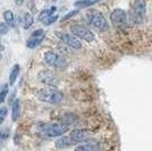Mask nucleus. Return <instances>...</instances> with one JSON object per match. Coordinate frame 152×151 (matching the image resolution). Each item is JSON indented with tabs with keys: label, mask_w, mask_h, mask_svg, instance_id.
<instances>
[{
	"label": "nucleus",
	"mask_w": 152,
	"mask_h": 151,
	"mask_svg": "<svg viewBox=\"0 0 152 151\" xmlns=\"http://www.w3.org/2000/svg\"><path fill=\"white\" fill-rule=\"evenodd\" d=\"M38 98L40 101L50 103V105H58L64 100V95L61 91L56 88H45L41 89L38 93Z\"/></svg>",
	"instance_id": "nucleus-1"
},
{
	"label": "nucleus",
	"mask_w": 152,
	"mask_h": 151,
	"mask_svg": "<svg viewBox=\"0 0 152 151\" xmlns=\"http://www.w3.org/2000/svg\"><path fill=\"white\" fill-rule=\"evenodd\" d=\"M86 19H88V23L90 25L100 30V31H106L109 27L107 18L104 17L103 14L98 10H90L86 15Z\"/></svg>",
	"instance_id": "nucleus-2"
},
{
	"label": "nucleus",
	"mask_w": 152,
	"mask_h": 151,
	"mask_svg": "<svg viewBox=\"0 0 152 151\" xmlns=\"http://www.w3.org/2000/svg\"><path fill=\"white\" fill-rule=\"evenodd\" d=\"M145 10H146V4L144 1H135L132 6V9L129 12V23L132 22L133 24H140L143 22L144 16H145Z\"/></svg>",
	"instance_id": "nucleus-3"
},
{
	"label": "nucleus",
	"mask_w": 152,
	"mask_h": 151,
	"mask_svg": "<svg viewBox=\"0 0 152 151\" xmlns=\"http://www.w3.org/2000/svg\"><path fill=\"white\" fill-rule=\"evenodd\" d=\"M68 131V127L61 125L60 123H49L41 127V134L45 138H57L61 136Z\"/></svg>",
	"instance_id": "nucleus-4"
},
{
	"label": "nucleus",
	"mask_w": 152,
	"mask_h": 151,
	"mask_svg": "<svg viewBox=\"0 0 152 151\" xmlns=\"http://www.w3.org/2000/svg\"><path fill=\"white\" fill-rule=\"evenodd\" d=\"M70 32L73 37H76V39L80 38L82 40H85L86 42H92L94 40V34L90 29L85 27L80 24H74L70 26Z\"/></svg>",
	"instance_id": "nucleus-5"
},
{
	"label": "nucleus",
	"mask_w": 152,
	"mask_h": 151,
	"mask_svg": "<svg viewBox=\"0 0 152 151\" xmlns=\"http://www.w3.org/2000/svg\"><path fill=\"white\" fill-rule=\"evenodd\" d=\"M45 62L51 67H55V68H64L67 62L63 56H60L59 54L55 52V51H47L45 52Z\"/></svg>",
	"instance_id": "nucleus-6"
},
{
	"label": "nucleus",
	"mask_w": 152,
	"mask_h": 151,
	"mask_svg": "<svg viewBox=\"0 0 152 151\" xmlns=\"http://www.w3.org/2000/svg\"><path fill=\"white\" fill-rule=\"evenodd\" d=\"M127 18L128 17H127L126 12L121 8H116L114 12L110 14V21L117 29H125L128 25Z\"/></svg>",
	"instance_id": "nucleus-7"
},
{
	"label": "nucleus",
	"mask_w": 152,
	"mask_h": 151,
	"mask_svg": "<svg viewBox=\"0 0 152 151\" xmlns=\"http://www.w3.org/2000/svg\"><path fill=\"white\" fill-rule=\"evenodd\" d=\"M39 81L43 84H47L49 88H55L57 86L59 81H58L57 76L55 75L50 70H41L38 75Z\"/></svg>",
	"instance_id": "nucleus-8"
},
{
	"label": "nucleus",
	"mask_w": 152,
	"mask_h": 151,
	"mask_svg": "<svg viewBox=\"0 0 152 151\" xmlns=\"http://www.w3.org/2000/svg\"><path fill=\"white\" fill-rule=\"evenodd\" d=\"M57 35H58V38L60 39V40H61V41H63L64 43L66 44L67 47L73 48V49H76V50H78V49H81V48H82V42H81L78 39H76L75 37H73V35L68 34V33L58 32Z\"/></svg>",
	"instance_id": "nucleus-9"
},
{
	"label": "nucleus",
	"mask_w": 152,
	"mask_h": 151,
	"mask_svg": "<svg viewBox=\"0 0 152 151\" xmlns=\"http://www.w3.org/2000/svg\"><path fill=\"white\" fill-rule=\"evenodd\" d=\"M45 33L42 29L34 31L31 34L30 39L26 41V45H27V48H30V49H34L35 47H38L39 44L45 40Z\"/></svg>",
	"instance_id": "nucleus-10"
},
{
	"label": "nucleus",
	"mask_w": 152,
	"mask_h": 151,
	"mask_svg": "<svg viewBox=\"0 0 152 151\" xmlns=\"http://www.w3.org/2000/svg\"><path fill=\"white\" fill-rule=\"evenodd\" d=\"M69 139L72 140L73 144L75 145L78 143H82V142H88L89 135L83 130H73L69 134Z\"/></svg>",
	"instance_id": "nucleus-11"
},
{
	"label": "nucleus",
	"mask_w": 152,
	"mask_h": 151,
	"mask_svg": "<svg viewBox=\"0 0 152 151\" xmlns=\"http://www.w3.org/2000/svg\"><path fill=\"white\" fill-rule=\"evenodd\" d=\"M76 119H77L76 115H74V114H72V113H67L63 116L60 124L64 126H66V127H69L70 125H73V124L75 123Z\"/></svg>",
	"instance_id": "nucleus-12"
},
{
	"label": "nucleus",
	"mask_w": 152,
	"mask_h": 151,
	"mask_svg": "<svg viewBox=\"0 0 152 151\" xmlns=\"http://www.w3.org/2000/svg\"><path fill=\"white\" fill-rule=\"evenodd\" d=\"M70 145H74L72 140L69 139V136H60L56 141V147L58 149H66V148H69Z\"/></svg>",
	"instance_id": "nucleus-13"
},
{
	"label": "nucleus",
	"mask_w": 152,
	"mask_h": 151,
	"mask_svg": "<svg viewBox=\"0 0 152 151\" xmlns=\"http://www.w3.org/2000/svg\"><path fill=\"white\" fill-rule=\"evenodd\" d=\"M57 10V7L52 6L50 7L49 9H45V10H42L41 13L39 14V17H38V21L39 22H45L47 18H49V17H51L52 15H53V13Z\"/></svg>",
	"instance_id": "nucleus-14"
},
{
	"label": "nucleus",
	"mask_w": 152,
	"mask_h": 151,
	"mask_svg": "<svg viewBox=\"0 0 152 151\" xmlns=\"http://www.w3.org/2000/svg\"><path fill=\"white\" fill-rule=\"evenodd\" d=\"M19 115H20V102H19L18 99L13 102V106H12V119L14 122L18 119Z\"/></svg>",
	"instance_id": "nucleus-15"
},
{
	"label": "nucleus",
	"mask_w": 152,
	"mask_h": 151,
	"mask_svg": "<svg viewBox=\"0 0 152 151\" xmlns=\"http://www.w3.org/2000/svg\"><path fill=\"white\" fill-rule=\"evenodd\" d=\"M19 70H20V67H19V65H15L13 68H12L10 75H9V83H8V85L13 86L14 84H15L16 80H17V77H18Z\"/></svg>",
	"instance_id": "nucleus-16"
},
{
	"label": "nucleus",
	"mask_w": 152,
	"mask_h": 151,
	"mask_svg": "<svg viewBox=\"0 0 152 151\" xmlns=\"http://www.w3.org/2000/svg\"><path fill=\"white\" fill-rule=\"evenodd\" d=\"M4 18H5V23L9 27H14L15 25V16H14V13L12 10H6L4 13Z\"/></svg>",
	"instance_id": "nucleus-17"
},
{
	"label": "nucleus",
	"mask_w": 152,
	"mask_h": 151,
	"mask_svg": "<svg viewBox=\"0 0 152 151\" xmlns=\"http://www.w3.org/2000/svg\"><path fill=\"white\" fill-rule=\"evenodd\" d=\"M33 22H34V18H33V16H32L30 13H26L24 14V16H23V27L27 30V29H30L33 24Z\"/></svg>",
	"instance_id": "nucleus-18"
},
{
	"label": "nucleus",
	"mask_w": 152,
	"mask_h": 151,
	"mask_svg": "<svg viewBox=\"0 0 152 151\" xmlns=\"http://www.w3.org/2000/svg\"><path fill=\"white\" fill-rule=\"evenodd\" d=\"M8 91H9V85L8 84H4L2 88L0 89V103H2L6 100L7 95H8Z\"/></svg>",
	"instance_id": "nucleus-19"
},
{
	"label": "nucleus",
	"mask_w": 152,
	"mask_h": 151,
	"mask_svg": "<svg viewBox=\"0 0 152 151\" xmlns=\"http://www.w3.org/2000/svg\"><path fill=\"white\" fill-rule=\"evenodd\" d=\"M96 4V1H89V0H82V1H76L74 2V6L78 7V8H86L92 5Z\"/></svg>",
	"instance_id": "nucleus-20"
},
{
	"label": "nucleus",
	"mask_w": 152,
	"mask_h": 151,
	"mask_svg": "<svg viewBox=\"0 0 152 151\" xmlns=\"http://www.w3.org/2000/svg\"><path fill=\"white\" fill-rule=\"evenodd\" d=\"M7 114H8V110H7L6 107L0 108V125L5 122V118L7 117Z\"/></svg>",
	"instance_id": "nucleus-21"
},
{
	"label": "nucleus",
	"mask_w": 152,
	"mask_h": 151,
	"mask_svg": "<svg viewBox=\"0 0 152 151\" xmlns=\"http://www.w3.org/2000/svg\"><path fill=\"white\" fill-rule=\"evenodd\" d=\"M58 18H59V17H58L57 15H52L51 17L45 19V22H43V24H45V25H51V24H52V23H55Z\"/></svg>",
	"instance_id": "nucleus-22"
},
{
	"label": "nucleus",
	"mask_w": 152,
	"mask_h": 151,
	"mask_svg": "<svg viewBox=\"0 0 152 151\" xmlns=\"http://www.w3.org/2000/svg\"><path fill=\"white\" fill-rule=\"evenodd\" d=\"M8 31H9V26L6 23H0V35L6 34Z\"/></svg>",
	"instance_id": "nucleus-23"
},
{
	"label": "nucleus",
	"mask_w": 152,
	"mask_h": 151,
	"mask_svg": "<svg viewBox=\"0 0 152 151\" xmlns=\"http://www.w3.org/2000/svg\"><path fill=\"white\" fill-rule=\"evenodd\" d=\"M9 136V131L8 130H2L0 131V140H6Z\"/></svg>",
	"instance_id": "nucleus-24"
},
{
	"label": "nucleus",
	"mask_w": 152,
	"mask_h": 151,
	"mask_svg": "<svg viewBox=\"0 0 152 151\" xmlns=\"http://www.w3.org/2000/svg\"><path fill=\"white\" fill-rule=\"evenodd\" d=\"M78 13V10H73V12H70V13H68L67 14V15H65V16H64L63 17V19H61V21H67V19H69L70 17H73V16H74V15H76V14Z\"/></svg>",
	"instance_id": "nucleus-25"
},
{
	"label": "nucleus",
	"mask_w": 152,
	"mask_h": 151,
	"mask_svg": "<svg viewBox=\"0 0 152 151\" xmlns=\"http://www.w3.org/2000/svg\"><path fill=\"white\" fill-rule=\"evenodd\" d=\"M75 151H92V150H90V149H88L86 147H84V145H78L77 148L75 149Z\"/></svg>",
	"instance_id": "nucleus-26"
},
{
	"label": "nucleus",
	"mask_w": 152,
	"mask_h": 151,
	"mask_svg": "<svg viewBox=\"0 0 152 151\" xmlns=\"http://www.w3.org/2000/svg\"><path fill=\"white\" fill-rule=\"evenodd\" d=\"M5 49V47H4V44L1 43V41H0V54H1V51Z\"/></svg>",
	"instance_id": "nucleus-27"
},
{
	"label": "nucleus",
	"mask_w": 152,
	"mask_h": 151,
	"mask_svg": "<svg viewBox=\"0 0 152 151\" xmlns=\"http://www.w3.org/2000/svg\"><path fill=\"white\" fill-rule=\"evenodd\" d=\"M1 58H2V56H1V54H0V60H1Z\"/></svg>",
	"instance_id": "nucleus-28"
}]
</instances>
